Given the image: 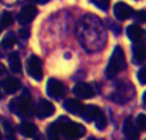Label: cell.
<instances>
[{
	"mask_svg": "<svg viewBox=\"0 0 146 140\" xmlns=\"http://www.w3.org/2000/svg\"><path fill=\"white\" fill-rule=\"evenodd\" d=\"M126 65V58H124V52L122 50V47H115L111 54L110 61H109L108 66H106V77L113 78L121 71Z\"/></svg>",
	"mask_w": 146,
	"mask_h": 140,
	"instance_id": "6da1fadb",
	"label": "cell"
},
{
	"mask_svg": "<svg viewBox=\"0 0 146 140\" xmlns=\"http://www.w3.org/2000/svg\"><path fill=\"white\" fill-rule=\"evenodd\" d=\"M64 121H58L59 122V131L60 134H63L64 136L67 138H72V139H78V138H82L85 135L86 130L81 124L77 122H72L71 120L68 118H63Z\"/></svg>",
	"mask_w": 146,
	"mask_h": 140,
	"instance_id": "7a4b0ae2",
	"label": "cell"
},
{
	"mask_svg": "<svg viewBox=\"0 0 146 140\" xmlns=\"http://www.w3.org/2000/svg\"><path fill=\"white\" fill-rule=\"evenodd\" d=\"M31 106H32V102H31V98L28 96L23 94L21 97L15 98L10 102L9 108L18 116H26L30 113Z\"/></svg>",
	"mask_w": 146,
	"mask_h": 140,
	"instance_id": "3957f363",
	"label": "cell"
},
{
	"mask_svg": "<svg viewBox=\"0 0 146 140\" xmlns=\"http://www.w3.org/2000/svg\"><path fill=\"white\" fill-rule=\"evenodd\" d=\"M26 69H27L30 77H32L33 79L40 80L42 78V63H41L38 56L31 55L26 63Z\"/></svg>",
	"mask_w": 146,
	"mask_h": 140,
	"instance_id": "277c9868",
	"label": "cell"
},
{
	"mask_svg": "<svg viewBox=\"0 0 146 140\" xmlns=\"http://www.w3.org/2000/svg\"><path fill=\"white\" fill-rule=\"evenodd\" d=\"M46 90H48V94L50 97L58 98V97H63L67 92V87L60 82V80L56 79H49L48 85H46Z\"/></svg>",
	"mask_w": 146,
	"mask_h": 140,
	"instance_id": "5b68a950",
	"label": "cell"
},
{
	"mask_svg": "<svg viewBox=\"0 0 146 140\" xmlns=\"http://www.w3.org/2000/svg\"><path fill=\"white\" fill-rule=\"evenodd\" d=\"M132 14H133V9L129 5H127L126 3L119 1L114 5V15H115L117 19L119 20L128 19Z\"/></svg>",
	"mask_w": 146,
	"mask_h": 140,
	"instance_id": "8992f818",
	"label": "cell"
},
{
	"mask_svg": "<svg viewBox=\"0 0 146 140\" xmlns=\"http://www.w3.org/2000/svg\"><path fill=\"white\" fill-rule=\"evenodd\" d=\"M54 111H55V107H54L53 103L49 102V101L41 99L40 102H38L36 113H37L38 118H46V117H50L54 113Z\"/></svg>",
	"mask_w": 146,
	"mask_h": 140,
	"instance_id": "52a82bcc",
	"label": "cell"
},
{
	"mask_svg": "<svg viewBox=\"0 0 146 140\" xmlns=\"http://www.w3.org/2000/svg\"><path fill=\"white\" fill-rule=\"evenodd\" d=\"M36 14H37V9L32 5H28V7L23 8L21 10V13L18 14V20H19L21 24H28L33 20Z\"/></svg>",
	"mask_w": 146,
	"mask_h": 140,
	"instance_id": "ba28073f",
	"label": "cell"
},
{
	"mask_svg": "<svg viewBox=\"0 0 146 140\" xmlns=\"http://www.w3.org/2000/svg\"><path fill=\"white\" fill-rule=\"evenodd\" d=\"M73 93H74L78 98H82V99H87V98L94 97L92 88L88 84H86V83H78V84H76L74 89H73Z\"/></svg>",
	"mask_w": 146,
	"mask_h": 140,
	"instance_id": "9c48e42d",
	"label": "cell"
},
{
	"mask_svg": "<svg viewBox=\"0 0 146 140\" xmlns=\"http://www.w3.org/2000/svg\"><path fill=\"white\" fill-rule=\"evenodd\" d=\"M100 113H101V111L99 107H96V106H94V105H87V106H83L82 107V111H81L80 116L86 121H92V120H95Z\"/></svg>",
	"mask_w": 146,
	"mask_h": 140,
	"instance_id": "30bf717a",
	"label": "cell"
},
{
	"mask_svg": "<svg viewBox=\"0 0 146 140\" xmlns=\"http://www.w3.org/2000/svg\"><path fill=\"white\" fill-rule=\"evenodd\" d=\"M1 87H3V89L5 90V93L13 94V93H15L17 90H19L21 83H19V80L15 79V78H5L1 82Z\"/></svg>",
	"mask_w": 146,
	"mask_h": 140,
	"instance_id": "8fae6325",
	"label": "cell"
},
{
	"mask_svg": "<svg viewBox=\"0 0 146 140\" xmlns=\"http://www.w3.org/2000/svg\"><path fill=\"white\" fill-rule=\"evenodd\" d=\"M123 131H124V135H126L129 140H137V139H139V136H140L139 130H137V128H135V126H133L131 118H127V120H126Z\"/></svg>",
	"mask_w": 146,
	"mask_h": 140,
	"instance_id": "7c38bea8",
	"label": "cell"
},
{
	"mask_svg": "<svg viewBox=\"0 0 146 140\" xmlns=\"http://www.w3.org/2000/svg\"><path fill=\"white\" fill-rule=\"evenodd\" d=\"M127 36L129 37V40L133 42H139L144 36V29L137 24H132L127 28Z\"/></svg>",
	"mask_w": 146,
	"mask_h": 140,
	"instance_id": "4fadbf2b",
	"label": "cell"
},
{
	"mask_svg": "<svg viewBox=\"0 0 146 140\" xmlns=\"http://www.w3.org/2000/svg\"><path fill=\"white\" fill-rule=\"evenodd\" d=\"M83 105L77 99H67L64 102V108H66L68 112H71L72 115H78L80 116L81 111H82Z\"/></svg>",
	"mask_w": 146,
	"mask_h": 140,
	"instance_id": "5bb4252c",
	"label": "cell"
},
{
	"mask_svg": "<svg viewBox=\"0 0 146 140\" xmlns=\"http://www.w3.org/2000/svg\"><path fill=\"white\" fill-rule=\"evenodd\" d=\"M36 130H37V129H36L35 124L30 122V121H23L19 125V133L22 134L23 136H26V138H32V136L35 135Z\"/></svg>",
	"mask_w": 146,
	"mask_h": 140,
	"instance_id": "9a60e30c",
	"label": "cell"
},
{
	"mask_svg": "<svg viewBox=\"0 0 146 140\" xmlns=\"http://www.w3.org/2000/svg\"><path fill=\"white\" fill-rule=\"evenodd\" d=\"M146 60V43H140L135 47L133 51V63L141 64Z\"/></svg>",
	"mask_w": 146,
	"mask_h": 140,
	"instance_id": "2e32d148",
	"label": "cell"
},
{
	"mask_svg": "<svg viewBox=\"0 0 146 140\" xmlns=\"http://www.w3.org/2000/svg\"><path fill=\"white\" fill-rule=\"evenodd\" d=\"M8 61H9V68L13 73H19L22 69L21 65V60H19V55L17 52H12L8 56Z\"/></svg>",
	"mask_w": 146,
	"mask_h": 140,
	"instance_id": "e0dca14e",
	"label": "cell"
},
{
	"mask_svg": "<svg viewBox=\"0 0 146 140\" xmlns=\"http://www.w3.org/2000/svg\"><path fill=\"white\" fill-rule=\"evenodd\" d=\"M0 23H1V26L5 28L10 27V26L13 24V15L8 12H4L1 14V18H0Z\"/></svg>",
	"mask_w": 146,
	"mask_h": 140,
	"instance_id": "ac0fdd59",
	"label": "cell"
},
{
	"mask_svg": "<svg viewBox=\"0 0 146 140\" xmlns=\"http://www.w3.org/2000/svg\"><path fill=\"white\" fill-rule=\"evenodd\" d=\"M136 128H137V130H140V131L146 130V115L141 113V115L137 116V118H136Z\"/></svg>",
	"mask_w": 146,
	"mask_h": 140,
	"instance_id": "d6986e66",
	"label": "cell"
},
{
	"mask_svg": "<svg viewBox=\"0 0 146 140\" xmlns=\"http://www.w3.org/2000/svg\"><path fill=\"white\" fill-rule=\"evenodd\" d=\"M94 121H95V125H96V128H98V129H100V130L105 129V126H106V118H105V116H104L103 113H100V115H99Z\"/></svg>",
	"mask_w": 146,
	"mask_h": 140,
	"instance_id": "ffe728a7",
	"label": "cell"
},
{
	"mask_svg": "<svg viewBox=\"0 0 146 140\" xmlns=\"http://www.w3.org/2000/svg\"><path fill=\"white\" fill-rule=\"evenodd\" d=\"M15 42H17V40H15L14 36H13V35H8V36H5V38L1 41V45L4 46V47H12Z\"/></svg>",
	"mask_w": 146,
	"mask_h": 140,
	"instance_id": "44dd1931",
	"label": "cell"
},
{
	"mask_svg": "<svg viewBox=\"0 0 146 140\" xmlns=\"http://www.w3.org/2000/svg\"><path fill=\"white\" fill-rule=\"evenodd\" d=\"M3 126H4V130H5V133H7V135L9 136V138L14 135V128H13V125L10 124V121L5 120L4 122H3Z\"/></svg>",
	"mask_w": 146,
	"mask_h": 140,
	"instance_id": "7402d4cb",
	"label": "cell"
},
{
	"mask_svg": "<svg viewBox=\"0 0 146 140\" xmlns=\"http://www.w3.org/2000/svg\"><path fill=\"white\" fill-rule=\"evenodd\" d=\"M136 19L139 20L140 23H145L146 22V12L145 10H139L136 13Z\"/></svg>",
	"mask_w": 146,
	"mask_h": 140,
	"instance_id": "603a6c76",
	"label": "cell"
},
{
	"mask_svg": "<svg viewBox=\"0 0 146 140\" xmlns=\"http://www.w3.org/2000/svg\"><path fill=\"white\" fill-rule=\"evenodd\" d=\"M137 77H139V80L141 82V84H146V68L140 70Z\"/></svg>",
	"mask_w": 146,
	"mask_h": 140,
	"instance_id": "cb8c5ba5",
	"label": "cell"
},
{
	"mask_svg": "<svg viewBox=\"0 0 146 140\" xmlns=\"http://www.w3.org/2000/svg\"><path fill=\"white\" fill-rule=\"evenodd\" d=\"M96 4L100 5V7H103V8H106L109 5V0H98Z\"/></svg>",
	"mask_w": 146,
	"mask_h": 140,
	"instance_id": "d4e9b609",
	"label": "cell"
},
{
	"mask_svg": "<svg viewBox=\"0 0 146 140\" xmlns=\"http://www.w3.org/2000/svg\"><path fill=\"white\" fill-rule=\"evenodd\" d=\"M49 140H60V138H59V134L50 133V131H49Z\"/></svg>",
	"mask_w": 146,
	"mask_h": 140,
	"instance_id": "484cf974",
	"label": "cell"
},
{
	"mask_svg": "<svg viewBox=\"0 0 146 140\" xmlns=\"http://www.w3.org/2000/svg\"><path fill=\"white\" fill-rule=\"evenodd\" d=\"M19 36H21V37H23V38H26V37H28V36H30V32H28L27 29H21L19 31Z\"/></svg>",
	"mask_w": 146,
	"mask_h": 140,
	"instance_id": "4316f807",
	"label": "cell"
},
{
	"mask_svg": "<svg viewBox=\"0 0 146 140\" xmlns=\"http://www.w3.org/2000/svg\"><path fill=\"white\" fill-rule=\"evenodd\" d=\"M37 3H40V4H45V3H48L49 0H36Z\"/></svg>",
	"mask_w": 146,
	"mask_h": 140,
	"instance_id": "83f0119b",
	"label": "cell"
},
{
	"mask_svg": "<svg viewBox=\"0 0 146 140\" xmlns=\"http://www.w3.org/2000/svg\"><path fill=\"white\" fill-rule=\"evenodd\" d=\"M3 73H4V66H3L1 64H0V75H1Z\"/></svg>",
	"mask_w": 146,
	"mask_h": 140,
	"instance_id": "f1b7e54d",
	"label": "cell"
},
{
	"mask_svg": "<svg viewBox=\"0 0 146 140\" xmlns=\"http://www.w3.org/2000/svg\"><path fill=\"white\" fill-rule=\"evenodd\" d=\"M144 102H145V105H146V92L144 93Z\"/></svg>",
	"mask_w": 146,
	"mask_h": 140,
	"instance_id": "f546056e",
	"label": "cell"
},
{
	"mask_svg": "<svg viewBox=\"0 0 146 140\" xmlns=\"http://www.w3.org/2000/svg\"><path fill=\"white\" fill-rule=\"evenodd\" d=\"M0 140H1V133H0Z\"/></svg>",
	"mask_w": 146,
	"mask_h": 140,
	"instance_id": "4dcf8cb0",
	"label": "cell"
},
{
	"mask_svg": "<svg viewBox=\"0 0 146 140\" xmlns=\"http://www.w3.org/2000/svg\"><path fill=\"white\" fill-rule=\"evenodd\" d=\"M88 140H95V139H94V138H91V139H88Z\"/></svg>",
	"mask_w": 146,
	"mask_h": 140,
	"instance_id": "1f68e13d",
	"label": "cell"
},
{
	"mask_svg": "<svg viewBox=\"0 0 146 140\" xmlns=\"http://www.w3.org/2000/svg\"><path fill=\"white\" fill-rule=\"evenodd\" d=\"M0 32H1V26H0Z\"/></svg>",
	"mask_w": 146,
	"mask_h": 140,
	"instance_id": "d6a6232c",
	"label": "cell"
},
{
	"mask_svg": "<svg viewBox=\"0 0 146 140\" xmlns=\"http://www.w3.org/2000/svg\"><path fill=\"white\" fill-rule=\"evenodd\" d=\"M0 98H1V93H0Z\"/></svg>",
	"mask_w": 146,
	"mask_h": 140,
	"instance_id": "836d02e7",
	"label": "cell"
}]
</instances>
